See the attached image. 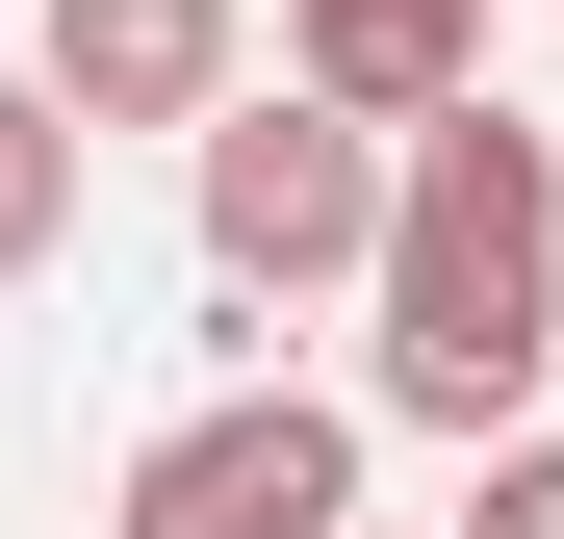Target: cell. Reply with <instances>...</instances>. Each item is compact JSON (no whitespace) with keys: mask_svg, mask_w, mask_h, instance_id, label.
I'll list each match as a JSON object with an SVG mask.
<instances>
[{"mask_svg":"<svg viewBox=\"0 0 564 539\" xmlns=\"http://www.w3.org/2000/svg\"><path fill=\"white\" fill-rule=\"evenodd\" d=\"M564 386V129L539 104H436L386 129V257H359V411L488 436Z\"/></svg>","mask_w":564,"mask_h":539,"instance_id":"cell-1","label":"cell"},{"mask_svg":"<svg viewBox=\"0 0 564 539\" xmlns=\"http://www.w3.org/2000/svg\"><path fill=\"white\" fill-rule=\"evenodd\" d=\"M180 206H206V334H282V309H334L359 257H386V129H334V104H206L180 129Z\"/></svg>","mask_w":564,"mask_h":539,"instance_id":"cell-2","label":"cell"},{"mask_svg":"<svg viewBox=\"0 0 564 539\" xmlns=\"http://www.w3.org/2000/svg\"><path fill=\"white\" fill-rule=\"evenodd\" d=\"M104 539H359V411L257 359V386H206V411L129 436V514Z\"/></svg>","mask_w":564,"mask_h":539,"instance_id":"cell-3","label":"cell"},{"mask_svg":"<svg viewBox=\"0 0 564 539\" xmlns=\"http://www.w3.org/2000/svg\"><path fill=\"white\" fill-rule=\"evenodd\" d=\"M52 129L104 154V129H206V104H257V26L231 0H52Z\"/></svg>","mask_w":564,"mask_h":539,"instance_id":"cell-4","label":"cell"},{"mask_svg":"<svg viewBox=\"0 0 564 539\" xmlns=\"http://www.w3.org/2000/svg\"><path fill=\"white\" fill-rule=\"evenodd\" d=\"M282 104H334V129L488 104V0H282Z\"/></svg>","mask_w":564,"mask_h":539,"instance_id":"cell-5","label":"cell"},{"mask_svg":"<svg viewBox=\"0 0 564 539\" xmlns=\"http://www.w3.org/2000/svg\"><path fill=\"white\" fill-rule=\"evenodd\" d=\"M77 257V129H52V77H0V283H52Z\"/></svg>","mask_w":564,"mask_h":539,"instance_id":"cell-6","label":"cell"},{"mask_svg":"<svg viewBox=\"0 0 564 539\" xmlns=\"http://www.w3.org/2000/svg\"><path fill=\"white\" fill-rule=\"evenodd\" d=\"M462 539H564V436H488V488H462Z\"/></svg>","mask_w":564,"mask_h":539,"instance_id":"cell-7","label":"cell"}]
</instances>
